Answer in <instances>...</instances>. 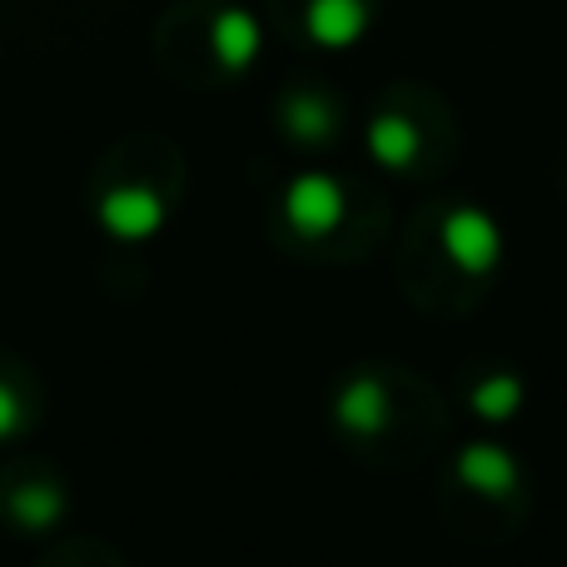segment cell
<instances>
[{
  "mask_svg": "<svg viewBox=\"0 0 567 567\" xmlns=\"http://www.w3.org/2000/svg\"><path fill=\"white\" fill-rule=\"evenodd\" d=\"M439 245L458 275L483 279L503 265V245L508 239H503V225L483 205H453L439 225Z\"/></svg>",
  "mask_w": 567,
  "mask_h": 567,
  "instance_id": "1",
  "label": "cell"
},
{
  "mask_svg": "<svg viewBox=\"0 0 567 567\" xmlns=\"http://www.w3.org/2000/svg\"><path fill=\"white\" fill-rule=\"evenodd\" d=\"M349 215V189L339 175H323V169H303L289 179L284 189V225L303 239H323L343 225Z\"/></svg>",
  "mask_w": 567,
  "mask_h": 567,
  "instance_id": "2",
  "label": "cell"
},
{
  "mask_svg": "<svg viewBox=\"0 0 567 567\" xmlns=\"http://www.w3.org/2000/svg\"><path fill=\"white\" fill-rule=\"evenodd\" d=\"M95 219L120 245H145V239H155L165 229V199L150 185H115L100 195Z\"/></svg>",
  "mask_w": 567,
  "mask_h": 567,
  "instance_id": "3",
  "label": "cell"
},
{
  "mask_svg": "<svg viewBox=\"0 0 567 567\" xmlns=\"http://www.w3.org/2000/svg\"><path fill=\"white\" fill-rule=\"evenodd\" d=\"M333 423L353 439H379L393 423V393L373 373H353L339 393H333Z\"/></svg>",
  "mask_w": 567,
  "mask_h": 567,
  "instance_id": "4",
  "label": "cell"
},
{
  "mask_svg": "<svg viewBox=\"0 0 567 567\" xmlns=\"http://www.w3.org/2000/svg\"><path fill=\"white\" fill-rule=\"evenodd\" d=\"M453 473H458V483L468 493H478V498H508V493L518 488V458L493 439L463 443L458 458H453Z\"/></svg>",
  "mask_w": 567,
  "mask_h": 567,
  "instance_id": "5",
  "label": "cell"
},
{
  "mask_svg": "<svg viewBox=\"0 0 567 567\" xmlns=\"http://www.w3.org/2000/svg\"><path fill=\"white\" fill-rule=\"evenodd\" d=\"M209 50L225 70H249L265 50V30H259V16L245 6H225L215 20H209Z\"/></svg>",
  "mask_w": 567,
  "mask_h": 567,
  "instance_id": "6",
  "label": "cell"
},
{
  "mask_svg": "<svg viewBox=\"0 0 567 567\" xmlns=\"http://www.w3.org/2000/svg\"><path fill=\"white\" fill-rule=\"evenodd\" d=\"M303 30L313 45L323 50H349L369 30V6L363 0H309L303 10Z\"/></svg>",
  "mask_w": 567,
  "mask_h": 567,
  "instance_id": "7",
  "label": "cell"
},
{
  "mask_svg": "<svg viewBox=\"0 0 567 567\" xmlns=\"http://www.w3.org/2000/svg\"><path fill=\"white\" fill-rule=\"evenodd\" d=\"M65 508H70L65 488H60V483H50V478L16 483V488L6 493V513H10V523H16V528H25V533H45V528H55V523L65 518Z\"/></svg>",
  "mask_w": 567,
  "mask_h": 567,
  "instance_id": "8",
  "label": "cell"
},
{
  "mask_svg": "<svg viewBox=\"0 0 567 567\" xmlns=\"http://www.w3.org/2000/svg\"><path fill=\"white\" fill-rule=\"evenodd\" d=\"M369 155L379 159L383 169H413L423 155V135L409 115L399 110H383V115L369 120Z\"/></svg>",
  "mask_w": 567,
  "mask_h": 567,
  "instance_id": "9",
  "label": "cell"
},
{
  "mask_svg": "<svg viewBox=\"0 0 567 567\" xmlns=\"http://www.w3.org/2000/svg\"><path fill=\"white\" fill-rule=\"evenodd\" d=\"M279 120L299 145H329L333 130H339V115H333V105L323 95H289Z\"/></svg>",
  "mask_w": 567,
  "mask_h": 567,
  "instance_id": "10",
  "label": "cell"
},
{
  "mask_svg": "<svg viewBox=\"0 0 567 567\" xmlns=\"http://www.w3.org/2000/svg\"><path fill=\"white\" fill-rule=\"evenodd\" d=\"M523 399H528V389H523L518 373H488V379L473 383L468 409H473V419H483V423L498 429V423H508L513 413L523 409Z\"/></svg>",
  "mask_w": 567,
  "mask_h": 567,
  "instance_id": "11",
  "label": "cell"
},
{
  "mask_svg": "<svg viewBox=\"0 0 567 567\" xmlns=\"http://www.w3.org/2000/svg\"><path fill=\"white\" fill-rule=\"evenodd\" d=\"M20 429H25V403L10 383H0V439H16Z\"/></svg>",
  "mask_w": 567,
  "mask_h": 567,
  "instance_id": "12",
  "label": "cell"
}]
</instances>
